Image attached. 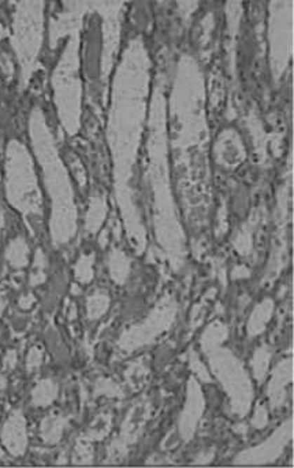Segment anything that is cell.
<instances>
[{"label": "cell", "instance_id": "obj_1", "mask_svg": "<svg viewBox=\"0 0 294 468\" xmlns=\"http://www.w3.org/2000/svg\"><path fill=\"white\" fill-rule=\"evenodd\" d=\"M149 99L151 58L144 40L135 36L128 41L114 72L107 119L115 199L126 235L135 252H142L145 248V229L135 203L132 182L148 121Z\"/></svg>", "mask_w": 294, "mask_h": 468}, {"label": "cell", "instance_id": "obj_2", "mask_svg": "<svg viewBox=\"0 0 294 468\" xmlns=\"http://www.w3.org/2000/svg\"><path fill=\"white\" fill-rule=\"evenodd\" d=\"M29 138L33 154L41 169L44 185L51 202L50 232L56 247L70 242L77 233L79 212L69 171L56 148L44 111L33 107L29 115Z\"/></svg>", "mask_w": 294, "mask_h": 468}, {"label": "cell", "instance_id": "obj_3", "mask_svg": "<svg viewBox=\"0 0 294 468\" xmlns=\"http://www.w3.org/2000/svg\"><path fill=\"white\" fill-rule=\"evenodd\" d=\"M164 78L159 77L149 99L147 121V155L148 181L152 192L154 221L158 241L167 255L175 260L180 249L175 237V216L167 178V96L164 92Z\"/></svg>", "mask_w": 294, "mask_h": 468}, {"label": "cell", "instance_id": "obj_4", "mask_svg": "<svg viewBox=\"0 0 294 468\" xmlns=\"http://www.w3.org/2000/svg\"><path fill=\"white\" fill-rule=\"evenodd\" d=\"M51 88L62 129L67 136H76L82 118L81 30L67 37L51 76Z\"/></svg>", "mask_w": 294, "mask_h": 468}, {"label": "cell", "instance_id": "obj_5", "mask_svg": "<svg viewBox=\"0 0 294 468\" xmlns=\"http://www.w3.org/2000/svg\"><path fill=\"white\" fill-rule=\"evenodd\" d=\"M4 188L8 203L22 216L43 215V196L34 170V160L29 150L18 140L8 141L4 159Z\"/></svg>", "mask_w": 294, "mask_h": 468}, {"label": "cell", "instance_id": "obj_6", "mask_svg": "<svg viewBox=\"0 0 294 468\" xmlns=\"http://www.w3.org/2000/svg\"><path fill=\"white\" fill-rule=\"evenodd\" d=\"M44 1H18L14 7L10 43L20 66L22 89L37 70L44 41Z\"/></svg>", "mask_w": 294, "mask_h": 468}, {"label": "cell", "instance_id": "obj_7", "mask_svg": "<svg viewBox=\"0 0 294 468\" xmlns=\"http://www.w3.org/2000/svg\"><path fill=\"white\" fill-rule=\"evenodd\" d=\"M269 47L271 69L275 79L282 77L293 52V3H271Z\"/></svg>", "mask_w": 294, "mask_h": 468}, {"label": "cell", "instance_id": "obj_8", "mask_svg": "<svg viewBox=\"0 0 294 468\" xmlns=\"http://www.w3.org/2000/svg\"><path fill=\"white\" fill-rule=\"evenodd\" d=\"M123 8L122 1H92V11L102 20L100 78L105 85L108 84L119 52Z\"/></svg>", "mask_w": 294, "mask_h": 468}, {"label": "cell", "instance_id": "obj_9", "mask_svg": "<svg viewBox=\"0 0 294 468\" xmlns=\"http://www.w3.org/2000/svg\"><path fill=\"white\" fill-rule=\"evenodd\" d=\"M92 11V1H67L63 10L59 11L50 24V46L55 48L62 39L69 37L72 33L82 30L83 20Z\"/></svg>", "mask_w": 294, "mask_h": 468}, {"label": "cell", "instance_id": "obj_10", "mask_svg": "<svg viewBox=\"0 0 294 468\" xmlns=\"http://www.w3.org/2000/svg\"><path fill=\"white\" fill-rule=\"evenodd\" d=\"M1 441L6 449L14 455L21 456L27 449V437L25 419L20 412H14L3 426Z\"/></svg>", "mask_w": 294, "mask_h": 468}, {"label": "cell", "instance_id": "obj_11", "mask_svg": "<svg viewBox=\"0 0 294 468\" xmlns=\"http://www.w3.org/2000/svg\"><path fill=\"white\" fill-rule=\"evenodd\" d=\"M107 200L106 196L102 193L92 195L89 199V207L86 211L85 218V229L89 233L95 234L99 232L102 225L107 216Z\"/></svg>", "mask_w": 294, "mask_h": 468}, {"label": "cell", "instance_id": "obj_12", "mask_svg": "<svg viewBox=\"0 0 294 468\" xmlns=\"http://www.w3.org/2000/svg\"><path fill=\"white\" fill-rule=\"evenodd\" d=\"M108 271L115 284L123 285L131 274V259L121 249H112L108 256Z\"/></svg>", "mask_w": 294, "mask_h": 468}, {"label": "cell", "instance_id": "obj_13", "mask_svg": "<svg viewBox=\"0 0 294 468\" xmlns=\"http://www.w3.org/2000/svg\"><path fill=\"white\" fill-rule=\"evenodd\" d=\"M6 259L14 268L27 267L29 260V248L24 237H17L7 245Z\"/></svg>", "mask_w": 294, "mask_h": 468}, {"label": "cell", "instance_id": "obj_14", "mask_svg": "<svg viewBox=\"0 0 294 468\" xmlns=\"http://www.w3.org/2000/svg\"><path fill=\"white\" fill-rule=\"evenodd\" d=\"M109 306V297L105 292H95L88 297L86 310L91 319H98L107 311Z\"/></svg>", "mask_w": 294, "mask_h": 468}, {"label": "cell", "instance_id": "obj_15", "mask_svg": "<svg viewBox=\"0 0 294 468\" xmlns=\"http://www.w3.org/2000/svg\"><path fill=\"white\" fill-rule=\"evenodd\" d=\"M93 263H95V258L92 254L81 255L80 259L77 260V263L74 266V274H76V280L80 284L86 285L93 280V275H95Z\"/></svg>", "mask_w": 294, "mask_h": 468}, {"label": "cell", "instance_id": "obj_16", "mask_svg": "<svg viewBox=\"0 0 294 468\" xmlns=\"http://www.w3.org/2000/svg\"><path fill=\"white\" fill-rule=\"evenodd\" d=\"M56 386L51 381H41L33 390V403L36 405H48L54 401Z\"/></svg>", "mask_w": 294, "mask_h": 468}, {"label": "cell", "instance_id": "obj_17", "mask_svg": "<svg viewBox=\"0 0 294 468\" xmlns=\"http://www.w3.org/2000/svg\"><path fill=\"white\" fill-rule=\"evenodd\" d=\"M46 255L39 249L36 252V258H34V271L32 274V280H30V284L32 285H39L41 284L44 280H46V275H44V263H46Z\"/></svg>", "mask_w": 294, "mask_h": 468}, {"label": "cell", "instance_id": "obj_18", "mask_svg": "<svg viewBox=\"0 0 294 468\" xmlns=\"http://www.w3.org/2000/svg\"><path fill=\"white\" fill-rule=\"evenodd\" d=\"M43 434L47 441H56L62 434V422L55 419L46 420V424L43 426Z\"/></svg>", "mask_w": 294, "mask_h": 468}, {"label": "cell", "instance_id": "obj_19", "mask_svg": "<svg viewBox=\"0 0 294 468\" xmlns=\"http://www.w3.org/2000/svg\"><path fill=\"white\" fill-rule=\"evenodd\" d=\"M41 362V353L40 351H37L36 348L30 351L29 356H27V367L29 368H36L39 367V364Z\"/></svg>", "mask_w": 294, "mask_h": 468}, {"label": "cell", "instance_id": "obj_20", "mask_svg": "<svg viewBox=\"0 0 294 468\" xmlns=\"http://www.w3.org/2000/svg\"><path fill=\"white\" fill-rule=\"evenodd\" d=\"M7 33H8V32H7V29H6L4 26L0 24V41H1V40H3L6 36H7Z\"/></svg>", "mask_w": 294, "mask_h": 468}, {"label": "cell", "instance_id": "obj_21", "mask_svg": "<svg viewBox=\"0 0 294 468\" xmlns=\"http://www.w3.org/2000/svg\"><path fill=\"white\" fill-rule=\"evenodd\" d=\"M3 223H4V215H3V211L0 209V228H3Z\"/></svg>", "mask_w": 294, "mask_h": 468}]
</instances>
